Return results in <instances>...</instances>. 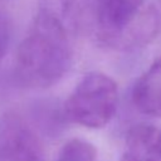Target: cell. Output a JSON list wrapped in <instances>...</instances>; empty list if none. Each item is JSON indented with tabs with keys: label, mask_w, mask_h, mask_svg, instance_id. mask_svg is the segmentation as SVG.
<instances>
[{
	"label": "cell",
	"mask_w": 161,
	"mask_h": 161,
	"mask_svg": "<svg viewBox=\"0 0 161 161\" xmlns=\"http://www.w3.org/2000/svg\"><path fill=\"white\" fill-rule=\"evenodd\" d=\"M55 161H97V151L91 142L72 138L63 145Z\"/></svg>",
	"instance_id": "52a82bcc"
},
{
	"label": "cell",
	"mask_w": 161,
	"mask_h": 161,
	"mask_svg": "<svg viewBox=\"0 0 161 161\" xmlns=\"http://www.w3.org/2000/svg\"><path fill=\"white\" fill-rule=\"evenodd\" d=\"M132 102L140 112L161 118V58L136 80L132 88Z\"/></svg>",
	"instance_id": "8992f818"
},
{
	"label": "cell",
	"mask_w": 161,
	"mask_h": 161,
	"mask_svg": "<svg viewBox=\"0 0 161 161\" xmlns=\"http://www.w3.org/2000/svg\"><path fill=\"white\" fill-rule=\"evenodd\" d=\"M10 43V29L5 16L0 13V59L5 55Z\"/></svg>",
	"instance_id": "ba28073f"
},
{
	"label": "cell",
	"mask_w": 161,
	"mask_h": 161,
	"mask_svg": "<svg viewBox=\"0 0 161 161\" xmlns=\"http://www.w3.org/2000/svg\"><path fill=\"white\" fill-rule=\"evenodd\" d=\"M0 161H45L39 136L15 112L0 117Z\"/></svg>",
	"instance_id": "277c9868"
},
{
	"label": "cell",
	"mask_w": 161,
	"mask_h": 161,
	"mask_svg": "<svg viewBox=\"0 0 161 161\" xmlns=\"http://www.w3.org/2000/svg\"><path fill=\"white\" fill-rule=\"evenodd\" d=\"M121 161H161V131L147 123L132 126L126 135Z\"/></svg>",
	"instance_id": "5b68a950"
},
{
	"label": "cell",
	"mask_w": 161,
	"mask_h": 161,
	"mask_svg": "<svg viewBox=\"0 0 161 161\" xmlns=\"http://www.w3.org/2000/svg\"><path fill=\"white\" fill-rule=\"evenodd\" d=\"M96 23L99 40L118 50L145 47L160 30V15L145 0H98Z\"/></svg>",
	"instance_id": "7a4b0ae2"
},
{
	"label": "cell",
	"mask_w": 161,
	"mask_h": 161,
	"mask_svg": "<svg viewBox=\"0 0 161 161\" xmlns=\"http://www.w3.org/2000/svg\"><path fill=\"white\" fill-rule=\"evenodd\" d=\"M72 64V48L63 23L50 11L43 10L34 19L15 57L18 79L35 88L59 82Z\"/></svg>",
	"instance_id": "6da1fadb"
},
{
	"label": "cell",
	"mask_w": 161,
	"mask_h": 161,
	"mask_svg": "<svg viewBox=\"0 0 161 161\" xmlns=\"http://www.w3.org/2000/svg\"><path fill=\"white\" fill-rule=\"evenodd\" d=\"M117 84L104 73L86 74L64 103L65 117L83 127H104L117 109Z\"/></svg>",
	"instance_id": "3957f363"
}]
</instances>
